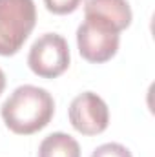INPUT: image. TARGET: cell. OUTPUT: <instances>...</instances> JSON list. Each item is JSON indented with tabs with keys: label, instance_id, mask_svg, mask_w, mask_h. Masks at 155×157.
Segmentation results:
<instances>
[{
	"label": "cell",
	"instance_id": "cell-5",
	"mask_svg": "<svg viewBox=\"0 0 155 157\" xmlns=\"http://www.w3.org/2000/svg\"><path fill=\"white\" fill-rule=\"evenodd\" d=\"M119 33L88 20H84L77 29L78 53L91 64H102L115 57V53L119 51Z\"/></svg>",
	"mask_w": 155,
	"mask_h": 157
},
{
	"label": "cell",
	"instance_id": "cell-4",
	"mask_svg": "<svg viewBox=\"0 0 155 157\" xmlns=\"http://www.w3.org/2000/svg\"><path fill=\"white\" fill-rule=\"evenodd\" d=\"M70 122L82 135H99L110 124L108 104L97 93L84 91L70 104Z\"/></svg>",
	"mask_w": 155,
	"mask_h": 157
},
{
	"label": "cell",
	"instance_id": "cell-10",
	"mask_svg": "<svg viewBox=\"0 0 155 157\" xmlns=\"http://www.w3.org/2000/svg\"><path fill=\"white\" fill-rule=\"evenodd\" d=\"M4 88H6V75H4V71L0 70V95H2V91H4Z\"/></svg>",
	"mask_w": 155,
	"mask_h": 157
},
{
	"label": "cell",
	"instance_id": "cell-6",
	"mask_svg": "<svg viewBox=\"0 0 155 157\" xmlns=\"http://www.w3.org/2000/svg\"><path fill=\"white\" fill-rule=\"evenodd\" d=\"M84 20L120 33L131 24V7L126 0H86Z\"/></svg>",
	"mask_w": 155,
	"mask_h": 157
},
{
	"label": "cell",
	"instance_id": "cell-9",
	"mask_svg": "<svg viewBox=\"0 0 155 157\" xmlns=\"http://www.w3.org/2000/svg\"><path fill=\"white\" fill-rule=\"evenodd\" d=\"M82 0H44L47 11L53 15H70L80 6Z\"/></svg>",
	"mask_w": 155,
	"mask_h": 157
},
{
	"label": "cell",
	"instance_id": "cell-1",
	"mask_svg": "<svg viewBox=\"0 0 155 157\" xmlns=\"http://www.w3.org/2000/svg\"><path fill=\"white\" fill-rule=\"evenodd\" d=\"M6 126L17 135H31L49 124L55 113V101L44 88L18 86L0 108Z\"/></svg>",
	"mask_w": 155,
	"mask_h": 157
},
{
	"label": "cell",
	"instance_id": "cell-8",
	"mask_svg": "<svg viewBox=\"0 0 155 157\" xmlns=\"http://www.w3.org/2000/svg\"><path fill=\"white\" fill-rule=\"evenodd\" d=\"M91 157H133V155L126 146H122L119 143H106V144H100L91 154Z\"/></svg>",
	"mask_w": 155,
	"mask_h": 157
},
{
	"label": "cell",
	"instance_id": "cell-7",
	"mask_svg": "<svg viewBox=\"0 0 155 157\" xmlns=\"http://www.w3.org/2000/svg\"><path fill=\"white\" fill-rule=\"evenodd\" d=\"M39 157H80V146L71 135L55 132L40 143Z\"/></svg>",
	"mask_w": 155,
	"mask_h": 157
},
{
	"label": "cell",
	"instance_id": "cell-3",
	"mask_svg": "<svg viewBox=\"0 0 155 157\" xmlns=\"http://www.w3.org/2000/svg\"><path fill=\"white\" fill-rule=\"evenodd\" d=\"M28 64L35 75L42 78H55L70 66V48L64 37L57 33H44L33 42Z\"/></svg>",
	"mask_w": 155,
	"mask_h": 157
},
{
	"label": "cell",
	"instance_id": "cell-2",
	"mask_svg": "<svg viewBox=\"0 0 155 157\" xmlns=\"http://www.w3.org/2000/svg\"><path fill=\"white\" fill-rule=\"evenodd\" d=\"M37 22L33 0H0V55L18 53Z\"/></svg>",
	"mask_w": 155,
	"mask_h": 157
}]
</instances>
